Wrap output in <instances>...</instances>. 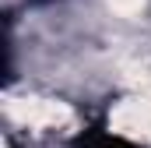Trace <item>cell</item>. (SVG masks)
Masks as SVG:
<instances>
[{"label": "cell", "instance_id": "6da1fadb", "mask_svg": "<svg viewBox=\"0 0 151 148\" xmlns=\"http://www.w3.org/2000/svg\"><path fill=\"white\" fill-rule=\"evenodd\" d=\"M109 127L123 138L134 141H151V92L123 99L113 113H109Z\"/></svg>", "mask_w": 151, "mask_h": 148}, {"label": "cell", "instance_id": "7a4b0ae2", "mask_svg": "<svg viewBox=\"0 0 151 148\" xmlns=\"http://www.w3.org/2000/svg\"><path fill=\"white\" fill-rule=\"evenodd\" d=\"M106 4H109V11L119 14V18H134V14H141V11H144V4H148V0H106Z\"/></svg>", "mask_w": 151, "mask_h": 148}]
</instances>
